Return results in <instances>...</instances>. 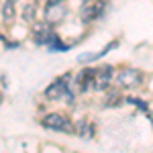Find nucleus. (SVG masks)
Masks as SVG:
<instances>
[{
  "label": "nucleus",
  "mask_w": 153,
  "mask_h": 153,
  "mask_svg": "<svg viewBox=\"0 0 153 153\" xmlns=\"http://www.w3.org/2000/svg\"><path fill=\"white\" fill-rule=\"evenodd\" d=\"M68 80H70V76H63V78H57L55 82L49 86L47 90H45V96H47L49 100H59V98H74L70 92V86H68Z\"/></svg>",
  "instance_id": "obj_1"
},
{
  "label": "nucleus",
  "mask_w": 153,
  "mask_h": 153,
  "mask_svg": "<svg viewBox=\"0 0 153 153\" xmlns=\"http://www.w3.org/2000/svg\"><path fill=\"white\" fill-rule=\"evenodd\" d=\"M43 127L51 129V131H61V133H74V129H76L70 123V118H65L63 114H57V112L47 114L43 118Z\"/></svg>",
  "instance_id": "obj_2"
},
{
  "label": "nucleus",
  "mask_w": 153,
  "mask_h": 153,
  "mask_svg": "<svg viewBox=\"0 0 153 153\" xmlns=\"http://www.w3.org/2000/svg\"><path fill=\"white\" fill-rule=\"evenodd\" d=\"M141 82H143L141 71L135 70V68H125V70L118 71L117 76V84L120 88H137Z\"/></svg>",
  "instance_id": "obj_3"
},
{
  "label": "nucleus",
  "mask_w": 153,
  "mask_h": 153,
  "mask_svg": "<svg viewBox=\"0 0 153 153\" xmlns=\"http://www.w3.org/2000/svg\"><path fill=\"white\" fill-rule=\"evenodd\" d=\"M33 35H35V41L41 43V45H51L57 35L53 33V25L49 21H43V23H37L35 29H33Z\"/></svg>",
  "instance_id": "obj_4"
},
{
  "label": "nucleus",
  "mask_w": 153,
  "mask_h": 153,
  "mask_svg": "<svg viewBox=\"0 0 153 153\" xmlns=\"http://www.w3.org/2000/svg\"><path fill=\"white\" fill-rule=\"evenodd\" d=\"M106 8V2L104 0H94V2H86L82 8V21L84 23H90V21H96V19H100L102 16V12Z\"/></svg>",
  "instance_id": "obj_5"
},
{
  "label": "nucleus",
  "mask_w": 153,
  "mask_h": 153,
  "mask_svg": "<svg viewBox=\"0 0 153 153\" xmlns=\"http://www.w3.org/2000/svg\"><path fill=\"white\" fill-rule=\"evenodd\" d=\"M65 14H68V8H65L63 2H59V4H47V6H45V12H43L45 21H49L51 25L61 23V21L65 19Z\"/></svg>",
  "instance_id": "obj_6"
},
{
  "label": "nucleus",
  "mask_w": 153,
  "mask_h": 153,
  "mask_svg": "<svg viewBox=\"0 0 153 153\" xmlns=\"http://www.w3.org/2000/svg\"><path fill=\"white\" fill-rule=\"evenodd\" d=\"M112 82V68L106 65V68H96L94 70V90H106Z\"/></svg>",
  "instance_id": "obj_7"
},
{
  "label": "nucleus",
  "mask_w": 153,
  "mask_h": 153,
  "mask_svg": "<svg viewBox=\"0 0 153 153\" xmlns=\"http://www.w3.org/2000/svg\"><path fill=\"white\" fill-rule=\"evenodd\" d=\"M94 125L90 120H78L76 123V133L82 137V139H92L94 137Z\"/></svg>",
  "instance_id": "obj_8"
},
{
  "label": "nucleus",
  "mask_w": 153,
  "mask_h": 153,
  "mask_svg": "<svg viewBox=\"0 0 153 153\" xmlns=\"http://www.w3.org/2000/svg\"><path fill=\"white\" fill-rule=\"evenodd\" d=\"M12 16H14V0H4V4H2V21L8 23V21H12Z\"/></svg>",
  "instance_id": "obj_9"
},
{
  "label": "nucleus",
  "mask_w": 153,
  "mask_h": 153,
  "mask_svg": "<svg viewBox=\"0 0 153 153\" xmlns=\"http://www.w3.org/2000/svg\"><path fill=\"white\" fill-rule=\"evenodd\" d=\"M33 14H35V6L33 4H27V8L23 10V19L25 21H33Z\"/></svg>",
  "instance_id": "obj_10"
},
{
  "label": "nucleus",
  "mask_w": 153,
  "mask_h": 153,
  "mask_svg": "<svg viewBox=\"0 0 153 153\" xmlns=\"http://www.w3.org/2000/svg\"><path fill=\"white\" fill-rule=\"evenodd\" d=\"M59 2H65V0H47V4H59Z\"/></svg>",
  "instance_id": "obj_11"
}]
</instances>
